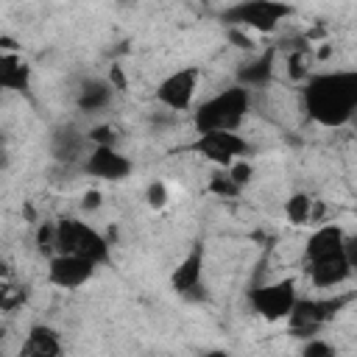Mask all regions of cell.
<instances>
[{
    "label": "cell",
    "mask_w": 357,
    "mask_h": 357,
    "mask_svg": "<svg viewBox=\"0 0 357 357\" xmlns=\"http://www.w3.org/2000/svg\"><path fill=\"white\" fill-rule=\"evenodd\" d=\"M190 151L204 156L206 162H212L218 170H223V167L234 165L237 159H245L248 142L237 131H206V134H195Z\"/></svg>",
    "instance_id": "8"
},
{
    "label": "cell",
    "mask_w": 357,
    "mask_h": 357,
    "mask_svg": "<svg viewBox=\"0 0 357 357\" xmlns=\"http://www.w3.org/2000/svg\"><path fill=\"white\" fill-rule=\"evenodd\" d=\"M0 89L8 92H28L31 89V67L14 50L0 47Z\"/></svg>",
    "instance_id": "17"
},
{
    "label": "cell",
    "mask_w": 357,
    "mask_h": 357,
    "mask_svg": "<svg viewBox=\"0 0 357 357\" xmlns=\"http://www.w3.org/2000/svg\"><path fill=\"white\" fill-rule=\"evenodd\" d=\"M293 8L279 0H243L229 8H223V22H229L234 31H257V33H273Z\"/></svg>",
    "instance_id": "5"
},
{
    "label": "cell",
    "mask_w": 357,
    "mask_h": 357,
    "mask_svg": "<svg viewBox=\"0 0 357 357\" xmlns=\"http://www.w3.org/2000/svg\"><path fill=\"white\" fill-rule=\"evenodd\" d=\"M226 173H229V178L243 190L248 181H251V176H254V165L251 162H245V159H237L234 165H229V167H223Z\"/></svg>",
    "instance_id": "22"
},
{
    "label": "cell",
    "mask_w": 357,
    "mask_h": 357,
    "mask_svg": "<svg viewBox=\"0 0 357 357\" xmlns=\"http://www.w3.org/2000/svg\"><path fill=\"white\" fill-rule=\"evenodd\" d=\"M134 170L131 159L120 148H89L86 159L81 162V173L100 181H123Z\"/></svg>",
    "instance_id": "11"
},
{
    "label": "cell",
    "mask_w": 357,
    "mask_h": 357,
    "mask_svg": "<svg viewBox=\"0 0 357 357\" xmlns=\"http://www.w3.org/2000/svg\"><path fill=\"white\" fill-rule=\"evenodd\" d=\"M343 254H354V240L335 223H326V226H318L307 243H304V251H301V262L310 265V262H324V259H335V257H343Z\"/></svg>",
    "instance_id": "9"
},
{
    "label": "cell",
    "mask_w": 357,
    "mask_h": 357,
    "mask_svg": "<svg viewBox=\"0 0 357 357\" xmlns=\"http://www.w3.org/2000/svg\"><path fill=\"white\" fill-rule=\"evenodd\" d=\"M201 357H231V354H226V351H206V354H201Z\"/></svg>",
    "instance_id": "28"
},
{
    "label": "cell",
    "mask_w": 357,
    "mask_h": 357,
    "mask_svg": "<svg viewBox=\"0 0 357 357\" xmlns=\"http://www.w3.org/2000/svg\"><path fill=\"white\" fill-rule=\"evenodd\" d=\"M56 254H70V257H81L92 265H106L112 257V245L86 220L61 218V220H56Z\"/></svg>",
    "instance_id": "3"
},
{
    "label": "cell",
    "mask_w": 357,
    "mask_h": 357,
    "mask_svg": "<svg viewBox=\"0 0 357 357\" xmlns=\"http://www.w3.org/2000/svg\"><path fill=\"white\" fill-rule=\"evenodd\" d=\"M165 201H167V190H165V184L153 181V184L148 187V204H151V206H165Z\"/></svg>",
    "instance_id": "23"
},
{
    "label": "cell",
    "mask_w": 357,
    "mask_h": 357,
    "mask_svg": "<svg viewBox=\"0 0 357 357\" xmlns=\"http://www.w3.org/2000/svg\"><path fill=\"white\" fill-rule=\"evenodd\" d=\"M14 304H17V296H14V290L6 284V279L0 273V310H11Z\"/></svg>",
    "instance_id": "24"
},
{
    "label": "cell",
    "mask_w": 357,
    "mask_h": 357,
    "mask_svg": "<svg viewBox=\"0 0 357 357\" xmlns=\"http://www.w3.org/2000/svg\"><path fill=\"white\" fill-rule=\"evenodd\" d=\"M198 84H201L198 67H181V70H173L170 75H165L156 84L153 98L170 114H181V112H190L192 109L195 95H198Z\"/></svg>",
    "instance_id": "7"
},
{
    "label": "cell",
    "mask_w": 357,
    "mask_h": 357,
    "mask_svg": "<svg viewBox=\"0 0 357 357\" xmlns=\"http://www.w3.org/2000/svg\"><path fill=\"white\" fill-rule=\"evenodd\" d=\"M254 106V92H248L240 84H231L212 98L192 106V128L195 134L206 131H240L248 112Z\"/></svg>",
    "instance_id": "2"
},
{
    "label": "cell",
    "mask_w": 357,
    "mask_h": 357,
    "mask_svg": "<svg viewBox=\"0 0 357 357\" xmlns=\"http://www.w3.org/2000/svg\"><path fill=\"white\" fill-rule=\"evenodd\" d=\"M349 301H351V296H346V293H340V296H298L290 315L284 318L290 335L298 340L318 337L321 329L326 324H332Z\"/></svg>",
    "instance_id": "4"
},
{
    "label": "cell",
    "mask_w": 357,
    "mask_h": 357,
    "mask_svg": "<svg viewBox=\"0 0 357 357\" xmlns=\"http://www.w3.org/2000/svg\"><path fill=\"white\" fill-rule=\"evenodd\" d=\"M170 287L184 298H198L204 293V248L195 245L170 273Z\"/></svg>",
    "instance_id": "13"
},
{
    "label": "cell",
    "mask_w": 357,
    "mask_h": 357,
    "mask_svg": "<svg viewBox=\"0 0 357 357\" xmlns=\"http://www.w3.org/2000/svg\"><path fill=\"white\" fill-rule=\"evenodd\" d=\"M298 357H337V351H335V346L329 343V340H324V337H307L304 343H301V354Z\"/></svg>",
    "instance_id": "21"
},
{
    "label": "cell",
    "mask_w": 357,
    "mask_h": 357,
    "mask_svg": "<svg viewBox=\"0 0 357 357\" xmlns=\"http://www.w3.org/2000/svg\"><path fill=\"white\" fill-rule=\"evenodd\" d=\"M273 70H276V50H273V47H268V50H262V53H257V56L245 59V61L237 67V84H240V86H245L248 92L262 89V86H268V84H271Z\"/></svg>",
    "instance_id": "16"
},
{
    "label": "cell",
    "mask_w": 357,
    "mask_h": 357,
    "mask_svg": "<svg viewBox=\"0 0 357 357\" xmlns=\"http://www.w3.org/2000/svg\"><path fill=\"white\" fill-rule=\"evenodd\" d=\"M114 92H117V86H112L109 78H86L75 92V106H78V112H84L89 117L103 114L114 103Z\"/></svg>",
    "instance_id": "15"
},
{
    "label": "cell",
    "mask_w": 357,
    "mask_h": 357,
    "mask_svg": "<svg viewBox=\"0 0 357 357\" xmlns=\"http://www.w3.org/2000/svg\"><path fill=\"white\" fill-rule=\"evenodd\" d=\"M354 268H357V257H351V254H343V257H335V259H324V262H310V265H304L310 284L318 287V290L340 287L343 282L351 279Z\"/></svg>",
    "instance_id": "14"
},
{
    "label": "cell",
    "mask_w": 357,
    "mask_h": 357,
    "mask_svg": "<svg viewBox=\"0 0 357 357\" xmlns=\"http://www.w3.org/2000/svg\"><path fill=\"white\" fill-rule=\"evenodd\" d=\"M248 307L262 318V321H284L298 298V290H296V279L284 276V279H273V282H262V284H254L248 293Z\"/></svg>",
    "instance_id": "6"
},
{
    "label": "cell",
    "mask_w": 357,
    "mask_h": 357,
    "mask_svg": "<svg viewBox=\"0 0 357 357\" xmlns=\"http://www.w3.org/2000/svg\"><path fill=\"white\" fill-rule=\"evenodd\" d=\"M17 357H39V354H33V351H28V349H22V346H20V351H17Z\"/></svg>",
    "instance_id": "27"
},
{
    "label": "cell",
    "mask_w": 357,
    "mask_h": 357,
    "mask_svg": "<svg viewBox=\"0 0 357 357\" xmlns=\"http://www.w3.org/2000/svg\"><path fill=\"white\" fill-rule=\"evenodd\" d=\"M36 248L47 259L56 254V223H50V220L39 223V229H36Z\"/></svg>",
    "instance_id": "20"
},
{
    "label": "cell",
    "mask_w": 357,
    "mask_h": 357,
    "mask_svg": "<svg viewBox=\"0 0 357 357\" xmlns=\"http://www.w3.org/2000/svg\"><path fill=\"white\" fill-rule=\"evenodd\" d=\"M100 192L98 190H89V192H84V198H81V209L84 212H95V209H100Z\"/></svg>",
    "instance_id": "25"
},
{
    "label": "cell",
    "mask_w": 357,
    "mask_h": 357,
    "mask_svg": "<svg viewBox=\"0 0 357 357\" xmlns=\"http://www.w3.org/2000/svg\"><path fill=\"white\" fill-rule=\"evenodd\" d=\"M301 106L307 117L324 128L346 126L357 112V73L329 70L310 75L301 89Z\"/></svg>",
    "instance_id": "1"
},
{
    "label": "cell",
    "mask_w": 357,
    "mask_h": 357,
    "mask_svg": "<svg viewBox=\"0 0 357 357\" xmlns=\"http://www.w3.org/2000/svg\"><path fill=\"white\" fill-rule=\"evenodd\" d=\"M95 271H98V265H92L81 257H70V254H53L47 259V282L61 290L84 287L95 276Z\"/></svg>",
    "instance_id": "12"
},
{
    "label": "cell",
    "mask_w": 357,
    "mask_h": 357,
    "mask_svg": "<svg viewBox=\"0 0 357 357\" xmlns=\"http://www.w3.org/2000/svg\"><path fill=\"white\" fill-rule=\"evenodd\" d=\"M6 167H8V153H6L3 148H0V173H3Z\"/></svg>",
    "instance_id": "26"
},
{
    "label": "cell",
    "mask_w": 357,
    "mask_h": 357,
    "mask_svg": "<svg viewBox=\"0 0 357 357\" xmlns=\"http://www.w3.org/2000/svg\"><path fill=\"white\" fill-rule=\"evenodd\" d=\"M47 148H50V156L59 165L81 170V162L86 159V153H89L92 145L86 139V131L84 128H78L75 123H59V126L50 128Z\"/></svg>",
    "instance_id": "10"
},
{
    "label": "cell",
    "mask_w": 357,
    "mask_h": 357,
    "mask_svg": "<svg viewBox=\"0 0 357 357\" xmlns=\"http://www.w3.org/2000/svg\"><path fill=\"white\" fill-rule=\"evenodd\" d=\"M0 357H3V332H0Z\"/></svg>",
    "instance_id": "29"
},
{
    "label": "cell",
    "mask_w": 357,
    "mask_h": 357,
    "mask_svg": "<svg viewBox=\"0 0 357 357\" xmlns=\"http://www.w3.org/2000/svg\"><path fill=\"white\" fill-rule=\"evenodd\" d=\"M284 215L293 226H307V223H318V201L310 198L307 192H293L284 201Z\"/></svg>",
    "instance_id": "18"
},
{
    "label": "cell",
    "mask_w": 357,
    "mask_h": 357,
    "mask_svg": "<svg viewBox=\"0 0 357 357\" xmlns=\"http://www.w3.org/2000/svg\"><path fill=\"white\" fill-rule=\"evenodd\" d=\"M209 192H215V195H220V198H234V195H240L243 190L229 178L226 170H218V167H215V173L209 176Z\"/></svg>",
    "instance_id": "19"
}]
</instances>
